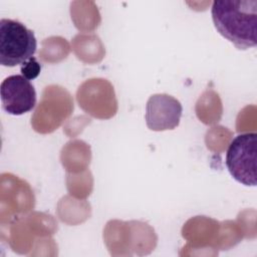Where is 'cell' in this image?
<instances>
[{"instance_id":"1","label":"cell","mask_w":257,"mask_h":257,"mask_svg":"<svg viewBox=\"0 0 257 257\" xmlns=\"http://www.w3.org/2000/svg\"><path fill=\"white\" fill-rule=\"evenodd\" d=\"M215 28L236 48L245 50L257 44V1L218 0L211 9Z\"/></svg>"},{"instance_id":"2","label":"cell","mask_w":257,"mask_h":257,"mask_svg":"<svg viewBox=\"0 0 257 257\" xmlns=\"http://www.w3.org/2000/svg\"><path fill=\"white\" fill-rule=\"evenodd\" d=\"M37 47L35 35L23 23L3 18L0 20V64L13 67L33 57Z\"/></svg>"},{"instance_id":"3","label":"cell","mask_w":257,"mask_h":257,"mask_svg":"<svg viewBox=\"0 0 257 257\" xmlns=\"http://www.w3.org/2000/svg\"><path fill=\"white\" fill-rule=\"evenodd\" d=\"M256 155V133L240 134L231 141L226 153L225 164L235 181L247 187L257 185Z\"/></svg>"},{"instance_id":"4","label":"cell","mask_w":257,"mask_h":257,"mask_svg":"<svg viewBox=\"0 0 257 257\" xmlns=\"http://www.w3.org/2000/svg\"><path fill=\"white\" fill-rule=\"evenodd\" d=\"M0 98L3 110L11 115H21L34 108L36 91L29 79L15 74L1 82Z\"/></svg>"},{"instance_id":"5","label":"cell","mask_w":257,"mask_h":257,"mask_svg":"<svg viewBox=\"0 0 257 257\" xmlns=\"http://www.w3.org/2000/svg\"><path fill=\"white\" fill-rule=\"evenodd\" d=\"M181 102L167 93H157L149 97L146 104V123L151 131L163 132L176 128L181 120Z\"/></svg>"},{"instance_id":"6","label":"cell","mask_w":257,"mask_h":257,"mask_svg":"<svg viewBox=\"0 0 257 257\" xmlns=\"http://www.w3.org/2000/svg\"><path fill=\"white\" fill-rule=\"evenodd\" d=\"M40 69H41V66L37 62V60H36V58L34 56L31 57L26 62H24L23 64H21L22 75L24 77H26L27 79H29V80L35 78L39 74Z\"/></svg>"}]
</instances>
